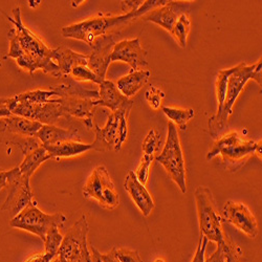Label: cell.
Wrapping results in <instances>:
<instances>
[{"instance_id":"7","label":"cell","mask_w":262,"mask_h":262,"mask_svg":"<svg viewBox=\"0 0 262 262\" xmlns=\"http://www.w3.org/2000/svg\"><path fill=\"white\" fill-rule=\"evenodd\" d=\"M155 160L165 168L171 180L178 185L181 192L185 194L187 192V174L184 152L178 128L170 121L168 122L166 144L161 154L156 156Z\"/></svg>"},{"instance_id":"34","label":"cell","mask_w":262,"mask_h":262,"mask_svg":"<svg viewBox=\"0 0 262 262\" xmlns=\"http://www.w3.org/2000/svg\"><path fill=\"white\" fill-rule=\"evenodd\" d=\"M166 97L165 93L158 89V87L151 86L148 91L145 93V99L148 102L149 106L154 109V111H158L162 105V100Z\"/></svg>"},{"instance_id":"22","label":"cell","mask_w":262,"mask_h":262,"mask_svg":"<svg viewBox=\"0 0 262 262\" xmlns=\"http://www.w3.org/2000/svg\"><path fill=\"white\" fill-rule=\"evenodd\" d=\"M53 61L58 65V68L63 76H70L72 70L78 65H87L89 55H82L72 51L69 48L60 47L54 49Z\"/></svg>"},{"instance_id":"20","label":"cell","mask_w":262,"mask_h":262,"mask_svg":"<svg viewBox=\"0 0 262 262\" xmlns=\"http://www.w3.org/2000/svg\"><path fill=\"white\" fill-rule=\"evenodd\" d=\"M36 138L41 142L43 147L55 146L63 142L79 140L78 130L63 129L55 125H43L36 135Z\"/></svg>"},{"instance_id":"9","label":"cell","mask_w":262,"mask_h":262,"mask_svg":"<svg viewBox=\"0 0 262 262\" xmlns=\"http://www.w3.org/2000/svg\"><path fill=\"white\" fill-rule=\"evenodd\" d=\"M89 232L90 225L87 217L82 215L80 220L63 236L58 251V258L61 262H93L92 254L87 245Z\"/></svg>"},{"instance_id":"41","label":"cell","mask_w":262,"mask_h":262,"mask_svg":"<svg viewBox=\"0 0 262 262\" xmlns=\"http://www.w3.org/2000/svg\"><path fill=\"white\" fill-rule=\"evenodd\" d=\"M11 174H12V169L7 170V169L0 168V191L9 185Z\"/></svg>"},{"instance_id":"30","label":"cell","mask_w":262,"mask_h":262,"mask_svg":"<svg viewBox=\"0 0 262 262\" xmlns=\"http://www.w3.org/2000/svg\"><path fill=\"white\" fill-rule=\"evenodd\" d=\"M161 145H162L161 134L156 128H152L151 130H149L148 135L146 136L143 142L142 149H143L144 155L156 157L157 154H159Z\"/></svg>"},{"instance_id":"13","label":"cell","mask_w":262,"mask_h":262,"mask_svg":"<svg viewBox=\"0 0 262 262\" xmlns=\"http://www.w3.org/2000/svg\"><path fill=\"white\" fill-rule=\"evenodd\" d=\"M116 37L107 34L96 38L92 43V54L89 55L87 67L103 82L106 80V74L112 63V53L116 46Z\"/></svg>"},{"instance_id":"2","label":"cell","mask_w":262,"mask_h":262,"mask_svg":"<svg viewBox=\"0 0 262 262\" xmlns=\"http://www.w3.org/2000/svg\"><path fill=\"white\" fill-rule=\"evenodd\" d=\"M261 58L252 65L240 63L234 67L233 73L230 75L227 83L226 100L222 113L218 116H213L209 120V130L213 138H217L221 131L228 125V120L233 115V106L239 95L244 91L246 84L250 80H254L261 86Z\"/></svg>"},{"instance_id":"26","label":"cell","mask_w":262,"mask_h":262,"mask_svg":"<svg viewBox=\"0 0 262 262\" xmlns=\"http://www.w3.org/2000/svg\"><path fill=\"white\" fill-rule=\"evenodd\" d=\"M49 160H52L51 156L49 155L47 149L43 146H41V147L29 152V154H27L25 156L23 163L20 164V166H18V168H19L21 174H24V176L31 179L33 174L35 173V171L43 163H46Z\"/></svg>"},{"instance_id":"36","label":"cell","mask_w":262,"mask_h":262,"mask_svg":"<svg viewBox=\"0 0 262 262\" xmlns=\"http://www.w3.org/2000/svg\"><path fill=\"white\" fill-rule=\"evenodd\" d=\"M26 156L29 152L33 151L34 149H37L42 146L41 142L36 137H20L18 141L13 142Z\"/></svg>"},{"instance_id":"42","label":"cell","mask_w":262,"mask_h":262,"mask_svg":"<svg viewBox=\"0 0 262 262\" xmlns=\"http://www.w3.org/2000/svg\"><path fill=\"white\" fill-rule=\"evenodd\" d=\"M101 259L103 262H120L119 259L116 257L114 250L108 253H101Z\"/></svg>"},{"instance_id":"33","label":"cell","mask_w":262,"mask_h":262,"mask_svg":"<svg viewBox=\"0 0 262 262\" xmlns=\"http://www.w3.org/2000/svg\"><path fill=\"white\" fill-rule=\"evenodd\" d=\"M155 158L156 157H154V156L144 155L142 160H141V163H140L139 167L135 171V174H136L138 181L144 186H146V184L148 182L149 173H150V167H151L152 163H154Z\"/></svg>"},{"instance_id":"37","label":"cell","mask_w":262,"mask_h":262,"mask_svg":"<svg viewBox=\"0 0 262 262\" xmlns=\"http://www.w3.org/2000/svg\"><path fill=\"white\" fill-rule=\"evenodd\" d=\"M208 243H209V240L205 236H200L199 246H198V249H196L195 255L191 262H206L205 254H206V249H207Z\"/></svg>"},{"instance_id":"35","label":"cell","mask_w":262,"mask_h":262,"mask_svg":"<svg viewBox=\"0 0 262 262\" xmlns=\"http://www.w3.org/2000/svg\"><path fill=\"white\" fill-rule=\"evenodd\" d=\"M113 250L120 262H144L139 252L136 250L127 248H114Z\"/></svg>"},{"instance_id":"3","label":"cell","mask_w":262,"mask_h":262,"mask_svg":"<svg viewBox=\"0 0 262 262\" xmlns=\"http://www.w3.org/2000/svg\"><path fill=\"white\" fill-rule=\"evenodd\" d=\"M254 155L261 159V141L248 140L236 131H232L214 143L208 152L207 161L221 156L227 168L236 171Z\"/></svg>"},{"instance_id":"12","label":"cell","mask_w":262,"mask_h":262,"mask_svg":"<svg viewBox=\"0 0 262 262\" xmlns=\"http://www.w3.org/2000/svg\"><path fill=\"white\" fill-rule=\"evenodd\" d=\"M30 181V178L21 174L18 167L12 169L8 185L10 188L9 195L2 207V211L9 212L14 217L34 201Z\"/></svg>"},{"instance_id":"32","label":"cell","mask_w":262,"mask_h":262,"mask_svg":"<svg viewBox=\"0 0 262 262\" xmlns=\"http://www.w3.org/2000/svg\"><path fill=\"white\" fill-rule=\"evenodd\" d=\"M70 77H72L75 81H79V82H86V81H90V82H94L96 84H101L102 81L96 76V74L91 71L89 69L87 65H78V67H75L71 74Z\"/></svg>"},{"instance_id":"15","label":"cell","mask_w":262,"mask_h":262,"mask_svg":"<svg viewBox=\"0 0 262 262\" xmlns=\"http://www.w3.org/2000/svg\"><path fill=\"white\" fill-rule=\"evenodd\" d=\"M147 52L142 48L140 38L117 42L112 53V62L127 63L133 71H142L148 65Z\"/></svg>"},{"instance_id":"11","label":"cell","mask_w":262,"mask_h":262,"mask_svg":"<svg viewBox=\"0 0 262 262\" xmlns=\"http://www.w3.org/2000/svg\"><path fill=\"white\" fill-rule=\"evenodd\" d=\"M10 112L12 115L37 121L43 125H54L60 118H68L59 98H52L46 103H29L20 101L14 96L10 98Z\"/></svg>"},{"instance_id":"25","label":"cell","mask_w":262,"mask_h":262,"mask_svg":"<svg viewBox=\"0 0 262 262\" xmlns=\"http://www.w3.org/2000/svg\"><path fill=\"white\" fill-rule=\"evenodd\" d=\"M45 148L49 152L52 160L56 161H60L64 158H74L85 154L87 151L93 150L92 144H85L80 142L79 140L63 142L61 144L55 146H47Z\"/></svg>"},{"instance_id":"10","label":"cell","mask_w":262,"mask_h":262,"mask_svg":"<svg viewBox=\"0 0 262 262\" xmlns=\"http://www.w3.org/2000/svg\"><path fill=\"white\" fill-rule=\"evenodd\" d=\"M83 195L85 199L97 201L105 209L114 210L120 205V196L105 166L96 167L87 178Z\"/></svg>"},{"instance_id":"28","label":"cell","mask_w":262,"mask_h":262,"mask_svg":"<svg viewBox=\"0 0 262 262\" xmlns=\"http://www.w3.org/2000/svg\"><path fill=\"white\" fill-rule=\"evenodd\" d=\"M234 68L222 70L218 72L217 79H216V95H217V112L214 116H218L222 111L226 100V94H227V83L230 75L233 73Z\"/></svg>"},{"instance_id":"4","label":"cell","mask_w":262,"mask_h":262,"mask_svg":"<svg viewBox=\"0 0 262 262\" xmlns=\"http://www.w3.org/2000/svg\"><path fill=\"white\" fill-rule=\"evenodd\" d=\"M196 210L200 225V236L217 245H223L229 237L224 229V218L218 212L212 191L205 186L196 188L194 192Z\"/></svg>"},{"instance_id":"40","label":"cell","mask_w":262,"mask_h":262,"mask_svg":"<svg viewBox=\"0 0 262 262\" xmlns=\"http://www.w3.org/2000/svg\"><path fill=\"white\" fill-rule=\"evenodd\" d=\"M12 116L10 112V98H0V118H8Z\"/></svg>"},{"instance_id":"16","label":"cell","mask_w":262,"mask_h":262,"mask_svg":"<svg viewBox=\"0 0 262 262\" xmlns=\"http://www.w3.org/2000/svg\"><path fill=\"white\" fill-rule=\"evenodd\" d=\"M59 101L68 118L82 120L87 129H94V118L99 107L97 100L64 97L59 98Z\"/></svg>"},{"instance_id":"17","label":"cell","mask_w":262,"mask_h":262,"mask_svg":"<svg viewBox=\"0 0 262 262\" xmlns=\"http://www.w3.org/2000/svg\"><path fill=\"white\" fill-rule=\"evenodd\" d=\"M125 190L130 195L131 200L136 204V206L139 208L143 216L148 217L151 212L156 208V204L154 199H152L151 194L148 192L146 187L142 185L135 174V171L129 170L127 176L125 178L124 183Z\"/></svg>"},{"instance_id":"45","label":"cell","mask_w":262,"mask_h":262,"mask_svg":"<svg viewBox=\"0 0 262 262\" xmlns=\"http://www.w3.org/2000/svg\"><path fill=\"white\" fill-rule=\"evenodd\" d=\"M51 262H61V261L59 260V258H58V256H57V257H55Z\"/></svg>"},{"instance_id":"24","label":"cell","mask_w":262,"mask_h":262,"mask_svg":"<svg viewBox=\"0 0 262 262\" xmlns=\"http://www.w3.org/2000/svg\"><path fill=\"white\" fill-rule=\"evenodd\" d=\"M4 123V131H8V133L14 134L18 137H36L38 131L43 126V124L37 121H33L15 115L5 118Z\"/></svg>"},{"instance_id":"43","label":"cell","mask_w":262,"mask_h":262,"mask_svg":"<svg viewBox=\"0 0 262 262\" xmlns=\"http://www.w3.org/2000/svg\"><path fill=\"white\" fill-rule=\"evenodd\" d=\"M91 251H92V261L93 262H103L101 259V253L95 247L92 246Z\"/></svg>"},{"instance_id":"29","label":"cell","mask_w":262,"mask_h":262,"mask_svg":"<svg viewBox=\"0 0 262 262\" xmlns=\"http://www.w3.org/2000/svg\"><path fill=\"white\" fill-rule=\"evenodd\" d=\"M190 29H191V23H190L189 16L188 14L183 13L179 17L178 21L176 23V25H174L173 30L171 32V35L177 39L180 47L183 49L187 47V39L190 33Z\"/></svg>"},{"instance_id":"1","label":"cell","mask_w":262,"mask_h":262,"mask_svg":"<svg viewBox=\"0 0 262 262\" xmlns=\"http://www.w3.org/2000/svg\"><path fill=\"white\" fill-rule=\"evenodd\" d=\"M14 18L5 14L16 30L19 45L23 54L16 60L18 67L30 74L40 70L55 78H62L58 65L53 61L54 49L49 48L42 39L29 30L23 23L21 10L19 7L13 9Z\"/></svg>"},{"instance_id":"39","label":"cell","mask_w":262,"mask_h":262,"mask_svg":"<svg viewBox=\"0 0 262 262\" xmlns=\"http://www.w3.org/2000/svg\"><path fill=\"white\" fill-rule=\"evenodd\" d=\"M55 257L57 256L43 252V253H38L36 255H33L26 262H51Z\"/></svg>"},{"instance_id":"21","label":"cell","mask_w":262,"mask_h":262,"mask_svg":"<svg viewBox=\"0 0 262 262\" xmlns=\"http://www.w3.org/2000/svg\"><path fill=\"white\" fill-rule=\"evenodd\" d=\"M99 100H97L98 106L107 107L111 109L112 113L119 111L130 100L121 94V92L118 90L117 84H115L113 81L104 80L101 84H99Z\"/></svg>"},{"instance_id":"38","label":"cell","mask_w":262,"mask_h":262,"mask_svg":"<svg viewBox=\"0 0 262 262\" xmlns=\"http://www.w3.org/2000/svg\"><path fill=\"white\" fill-rule=\"evenodd\" d=\"M144 2H141V0H137V2H122L121 3V10L124 12V14H128L131 12L137 11Z\"/></svg>"},{"instance_id":"27","label":"cell","mask_w":262,"mask_h":262,"mask_svg":"<svg viewBox=\"0 0 262 262\" xmlns=\"http://www.w3.org/2000/svg\"><path fill=\"white\" fill-rule=\"evenodd\" d=\"M163 113L174 125L185 130L188 122L194 117V111L192 108H177V107H162Z\"/></svg>"},{"instance_id":"6","label":"cell","mask_w":262,"mask_h":262,"mask_svg":"<svg viewBox=\"0 0 262 262\" xmlns=\"http://www.w3.org/2000/svg\"><path fill=\"white\" fill-rule=\"evenodd\" d=\"M135 19H137L136 11L120 16L101 14L81 21V23L64 27L61 30V34L65 38L84 41L91 47L96 38L107 35L108 31L123 25H127Z\"/></svg>"},{"instance_id":"8","label":"cell","mask_w":262,"mask_h":262,"mask_svg":"<svg viewBox=\"0 0 262 262\" xmlns=\"http://www.w3.org/2000/svg\"><path fill=\"white\" fill-rule=\"evenodd\" d=\"M67 222V216L62 213L47 214L42 212L33 201L23 211L10 221V226L37 235L42 240L52 227L61 228Z\"/></svg>"},{"instance_id":"46","label":"cell","mask_w":262,"mask_h":262,"mask_svg":"<svg viewBox=\"0 0 262 262\" xmlns=\"http://www.w3.org/2000/svg\"><path fill=\"white\" fill-rule=\"evenodd\" d=\"M3 67V62L2 61H0V68H2Z\"/></svg>"},{"instance_id":"5","label":"cell","mask_w":262,"mask_h":262,"mask_svg":"<svg viewBox=\"0 0 262 262\" xmlns=\"http://www.w3.org/2000/svg\"><path fill=\"white\" fill-rule=\"evenodd\" d=\"M134 101L129 100L119 111L112 113L104 127L94 125L96 140L92 144L93 150L99 152H116L122 149L128 136V117L133 109Z\"/></svg>"},{"instance_id":"31","label":"cell","mask_w":262,"mask_h":262,"mask_svg":"<svg viewBox=\"0 0 262 262\" xmlns=\"http://www.w3.org/2000/svg\"><path fill=\"white\" fill-rule=\"evenodd\" d=\"M63 239V235L59 231L58 227H52L46 235V238L43 239L45 243V252L58 256V251L61 246Z\"/></svg>"},{"instance_id":"44","label":"cell","mask_w":262,"mask_h":262,"mask_svg":"<svg viewBox=\"0 0 262 262\" xmlns=\"http://www.w3.org/2000/svg\"><path fill=\"white\" fill-rule=\"evenodd\" d=\"M154 262H166V261H165V259H163V258H157Z\"/></svg>"},{"instance_id":"18","label":"cell","mask_w":262,"mask_h":262,"mask_svg":"<svg viewBox=\"0 0 262 262\" xmlns=\"http://www.w3.org/2000/svg\"><path fill=\"white\" fill-rule=\"evenodd\" d=\"M180 3L181 2L169 0L165 6L156 8L145 14L142 17V19L144 21H149V23H154L160 26L161 28H163L171 34L174 25H176L179 17L183 14V12L180 9H178Z\"/></svg>"},{"instance_id":"14","label":"cell","mask_w":262,"mask_h":262,"mask_svg":"<svg viewBox=\"0 0 262 262\" xmlns=\"http://www.w3.org/2000/svg\"><path fill=\"white\" fill-rule=\"evenodd\" d=\"M225 222L232 224L239 231L250 238H256L258 235V223L252 211L243 203L228 201L224 205Z\"/></svg>"},{"instance_id":"23","label":"cell","mask_w":262,"mask_h":262,"mask_svg":"<svg viewBox=\"0 0 262 262\" xmlns=\"http://www.w3.org/2000/svg\"><path fill=\"white\" fill-rule=\"evenodd\" d=\"M151 72L148 70L133 71L131 70L128 75L123 76L117 82L118 90L126 98L134 97L137 95L143 87L148 83Z\"/></svg>"},{"instance_id":"19","label":"cell","mask_w":262,"mask_h":262,"mask_svg":"<svg viewBox=\"0 0 262 262\" xmlns=\"http://www.w3.org/2000/svg\"><path fill=\"white\" fill-rule=\"evenodd\" d=\"M60 80L61 82L59 84L50 86V90H52L56 94L57 98L71 97L99 100V92L84 89L80 83L75 81L72 77L63 76L62 78H60Z\"/></svg>"}]
</instances>
